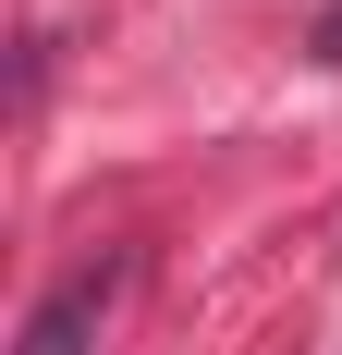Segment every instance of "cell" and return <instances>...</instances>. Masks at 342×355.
I'll use <instances>...</instances> for the list:
<instances>
[{"label": "cell", "mask_w": 342, "mask_h": 355, "mask_svg": "<svg viewBox=\"0 0 342 355\" xmlns=\"http://www.w3.org/2000/svg\"><path fill=\"white\" fill-rule=\"evenodd\" d=\"M318 62H342V12H330V25H318Z\"/></svg>", "instance_id": "cell-2"}, {"label": "cell", "mask_w": 342, "mask_h": 355, "mask_svg": "<svg viewBox=\"0 0 342 355\" xmlns=\"http://www.w3.org/2000/svg\"><path fill=\"white\" fill-rule=\"evenodd\" d=\"M135 282V257H86L49 306L25 319V355H98V319H110V294Z\"/></svg>", "instance_id": "cell-1"}]
</instances>
